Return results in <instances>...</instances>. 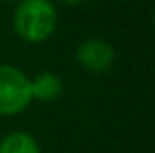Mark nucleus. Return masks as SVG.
<instances>
[{
  "label": "nucleus",
  "instance_id": "nucleus-6",
  "mask_svg": "<svg viewBox=\"0 0 155 153\" xmlns=\"http://www.w3.org/2000/svg\"><path fill=\"white\" fill-rule=\"evenodd\" d=\"M61 4H65V6H77V4H81L83 0H59Z\"/></svg>",
  "mask_w": 155,
  "mask_h": 153
},
{
  "label": "nucleus",
  "instance_id": "nucleus-1",
  "mask_svg": "<svg viewBox=\"0 0 155 153\" xmlns=\"http://www.w3.org/2000/svg\"><path fill=\"white\" fill-rule=\"evenodd\" d=\"M57 28V8L51 0H20L14 12V30L24 41L41 43Z\"/></svg>",
  "mask_w": 155,
  "mask_h": 153
},
{
  "label": "nucleus",
  "instance_id": "nucleus-5",
  "mask_svg": "<svg viewBox=\"0 0 155 153\" xmlns=\"http://www.w3.org/2000/svg\"><path fill=\"white\" fill-rule=\"evenodd\" d=\"M0 153H41L34 135L26 132H12L0 142Z\"/></svg>",
  "mask_w": 155,
  "mask_h": 153
},
{
  "label": "nucleus",
  "instance_id": "nucleus-2",
  "mask_svg": "<svg viewBox=\"0 0 155 153\" xmlns=\"http://www.w3.org/2000/svg\"><path fill=\"white\" fill-rule=\"evenodd\" d=\"M30 102V79L14 65H0V116L20 114Z\"/></svg>",
  "mask_w": 155,
  "mask_h": 153
},
{
  "label": "nucleus",
  "instance_id": "nucleus-3",
  "mask_svg": "<svg viewBox=\"0 0 155 153\" xmlns=\"http://www.w3.org/2000/svg\"><path fill=\"white\" fill-rule=\"evenodd\" d=\"M114 47L108 41L98 37H91L84 39L83 43L77 49V63L83 67L84 71H91V73H102V71L110 69L114 63Z\"/></svg>",
  "mask_w": 155,
  "mask_h": 153
},
{
  "label": "nucleus",
  "instance_id": "nucleus-4",
  "mask_svg": "<svg viewBox=\"0 0 155 153\" xmlns=\"http://www.w3.org/2000/svg\"><path fill=\"white\" fill-rule=\"evenodd\" d=\"M30 90L31 100H41V102H53L61 96L63 92V83L55 73H39L34 80H30Z\"/></svg>",
  "mask_w": 155,
  "mask_h": 153
}]
</instances>
